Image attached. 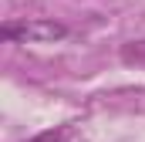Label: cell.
I'll use <instances>...</instances> for the list:
<instances>
[{
	"instance_id": "cell-1",
	"label": "cell",
	"mask_w": 145,
	"mask_h": 142,
	"mask_svg": "<svg viewBox=\"0 0 145 142\" xmlns=\"http://www.w3.org/2000/svg\"><path fill=\"white\" fill-rule=\"evenodd\" d=\"M0 34L7 41H20V44H51L68 37V27L47 17H34V20H17V24H3Z\"/></svg>"
},
{
	"instance_id": "cell-2",
	"label": "cell",
	"mask_w": 145,
	"mask_h": 142,
	"mask_svg": "<svg viewBox=\"0 0 145 142\" xmlns=\"http://www.w3.org/2000/svg\"><path fill=\"white\" fill-rule=\"evenodd\" d=\"M118 58H121L128 68H142L145 71V37H142V41H128V44H121Z\"/></svg>"
},
{
	"instance_id": "cell-3",
	"label": "cell",
	"mask_w": 145,
	"mask_h": 142,
	"mask_svg": "<svg viewBox=\"0 0 145 142\" xmlns=\"http://www.w3.org/2000/svg\"><path fill=\"white\" fill-rule=\"evenodd\" d=\"M74 135H78V125H54L47 132H37L27 142H74Z\"/></svg>"
}]
</instances>
